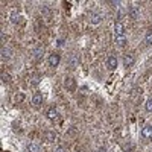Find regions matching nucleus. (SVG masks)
<instances>
[{"instance_id": "nucleus-24", "label": "nucleus", "mask_w": 152, "mask_h": 152, "mask_svg": "<svg viewBox=\"0 0 152 152\" xmlns=\"http://www.w3.org/2000/svg\"><path fill=\"white\" fill-rule=\"evenodd\" d=\"M56 46H58V47H62V46H64V40H62V38H61V40H58Z\"/></svg>"}, {"instance_id": "nucleus-7", "label": "nucleus", "mask_w": 152, "mask_h": 152, "mask_svg": "<svg viewBox=\"0 0 152 152\" xmlns=\"http://www.w3.org/2000/svg\"><path fill=\"white\" fill-rule=\"evenodd\" d=\"M134 62H135V56L132 53H126L125 58H123V66L128 69V67H132L134 66Z\"/></svg>"}, {"instance_id": "nucleus-18", "label": "nucleus", "mask_w": 152, "mask_h": 152, "mask_svg": "<svg viewBox=\"0 0 152 152\" xmlns=\"http://www.w3.org/2000/svg\"><path fill=\"white\" fill-rule=\"evenodd\" d=\"M40 82H41V75H34L31 78V85L32 87H37Z\"/></svg>"}, {"instance_id": "nucleus-11", "label": "nucleus", "mask_w": 152, "mask_h": 152, "mask_svg": "<svg viewBox=\"0 0 152 152\" xmlns=\"http://www.w3.org/2000/svg\"><path fill=\"white\" fill-rule=\"evenodd\" d=\"M102 20H104V15L100 14V12H93V14L90 15V23L91 24H99Z\"/></svg>"}, {"instance_id": "nucleus-2", "label": "nucleus", "mask_w": 152, "mask_h": 152, "mask_svg": "<svg viewBox=\"0 0 152 152\" xmlns=\"http://www.w3.org/2000/svg\"><path fill=\"white\" fill-rule=\"evenodd\" d=\"M67 66H69V69H72V70L76 69V67L79 66V58L76 56L75 53H70L69 58H67Z\"/></svg>"}, {"instance_id": "nucleus-1", "label": "nucleus", "mask_w": 152, "mask_h": 152, "mask_svg": "<svg viewBox=\"0 0 152 152\" xmlns=\"http://www.w3.org/2000/svg\"><path fill=\"white\" fill-rule=\"evenodd\" d=\"M128 15H129L132 20H137L138 17H140V6L129 5V6H128Z\"/></svg>"}, {"instance_id": "nucleus-16", "label": "nucleus", "mask_w": 152, "mask_h": 152, "mask_svg": "<svg viewBox=\"0 0 152 152\" xmlns=\"http://www.w3.org/2000/svg\"><path fill=\"white\" fill-rule=\"evenodd\" d=\"M9 20H11L12 24H18L21 21V15L18 14V12H12V14L9 15Z\"/></svg>"}, {"instance_id": "nucleus-13", "label": "nucleus", "mask_w": 152, "mask_h": 152, "mask_svg": "<svg viewBox=\"0 0 152 152\" xmlns=\"http://www.w3.org/2000/svg\"><path fill=\"white\" fill-rule=\"evenodd\" d=\"M46 116H47L49 120H55V119L58 117V111H56V108H55V107H50V108L46 111Z\"/></svg>"}, {"instance_id": "nucleus-20", "label": "nucleus", "mask_w": 152, "mask_h": 152, "mask_svg": "<svg viewBox=\"0 0 152 152\" xmlns=\"http://www.w3.org/2000/svg\"><path fill=\"white\" fill-rule=\"evenodd\" d=\"M2 82H3V84H9V82H11V76H9L8 73H5V72L2 73Z\"/></svg>"}, {"instance_id": "nucleus-3", "label": "nucleus", "mask_w": 152, "mask_h": 152, "mask_svg": "<svg viewBox=\"0 0 152 152\" xmlns=\"http://www.w3.org/2000/svg\"><path fill=\"white\" fill-rule=\"evenodd\" d=\"M117 64H119V61H117V56L116 55H110L107 58V67L110 70H114V69L117 67Z\"/></svg>"}, {"instance_id": "nucleus-17", "label": "nucleus", "mask_w": 152, "mask_h": 152, "mask_svg": "<svg viewBox=\"0 0 152 152\" xmlns=\"http://www.w3.org/2000/svg\"><path fill=\"white\" fill-rule=\"evenodd\" d=\"M114 41H116V44H117L119 47H123L126 43H128V40H126V37H125V35H119V37H116V38H114Z\"/></svg>"}, {"instance_id": "nucleus-12", "label": "nucleus", "mask_w": 152, "mask_h": 152, "mask_svg": "<svg viewBox=\"0 0 152 152\" xmlns=\"http://www.w3.org/2000/svg\"><path fill=\"white\" fill-rule=\"evenodd\" d=\"M44 138H46L47 143H53V142H56L58 135H56V132H53V131H47V132H44Z\"/></svg>"}, {"instance_id": "nucleus-25", "label": "nucleus", "mask_w": 152, "mask_h": 152, "mask_svg": "<svg viewBox=\"0 0 152 152\" xmlns=\"http://www.w3.org/2000/svg\"><path fill=\"white\" fill-rule=\"evenodd\" d=\"M99 152H107V149H105V148H100V151H99Z\"/></svg>"}, {"instance_id": "nucleus-5", "label": "nucleus", "mask_w": 152, "mask_h": 152, "mask_svg": "<svg viewBox=\"0 0 152 152\" xmlns=\"http://www.w3.org/2000/svg\"><path fill=\"white\" fill-rule=\"evenodd\" d=\"M142 137L146 138V140H152V125H145L142 129Z\"/></svg>"}, {"instance_id": "nucleus-15", "label": "nucleus", "mask_w": 152, "mask_h": 152, "mask_svg": "<svg viewBox=\"0 0 152 152\" xmlns=\"http://www.w3.org/2000/svg\"><path fill=\"white\" fill-rule=\"evenodd\" d=\"M2 61H8V59H11V55H12V52H11V49H8V47H2Z\"/></svg>"}, {"instance_id": "nucleus-22", "label": "nucleus", "mask_w": 152, "mask_h": 152, "mask_svg": "<svg viewBox=\"0 0 152 152\" xmlns=\"http://www.w3.org/2000/svg\"><path fill=\"white\" fill-rule=\"evenodd\" d=\"M24 100V94L23 93H20V94H15V102L18 104V102H23Z\"/></svg>"}, {"instance_id": "nucleus-14", "label": "nucleus", "mask_w": 152, "mask_h": 152, "mask_svg": "<svg viewBox=\"0 0 152 152\" xmlns=\"http://www.w3.org/2000/svg\"><path fill=\"white\" fill-rule=\"evenodd\" d=\"M24 152H41V148L37 143H28L24 148Z\"/></svg>"}, {"instance_id": "nucleus-4", "label": "nucleus", "mask_w": 152, "mask_h": 152, "mask_svg": "<svg viewBox=\"0 0 152 152\" xmlns=\"http://www.w3.org/2000/svg\"><path fill=\"white\" fill-rule=\"evenodd\" d=\"M41 104H43V94L40 91H35L32 96V105L35 108H38V107H41Z\"/></svg>"}, {"instance_id": "nucleus-8", "label": "nucleus", "mask_w": 152, "mask_h": 152, "mask_svg": "<svg viewBox=\"0 0 152 152\" xmlns=\"http://www.w3.org/2000/svg\"><path fill=\"white\" fill-rule=\"evenodd\" d=\"M59 62H61V56L58 53H52L49 56V66L50 67H58Z\"/></svg>"}, {"instance_id": "nucleus-10", "label": "nucleus", "mask_w": 152, "mask_h": 152, "mask_svg": "<svg viewBox=\"0 0 152 152\" xmlns=\"http://www.w3.org/2000/svg\"><path fill=\"white\" fill-rule=\"evenodd\" d=\"M114 34H116V37L125 35V24L122 21H116V23H114Z\"/></svg>"}, {"instance_id": "nucleus-21", "label": "nucleus", "mask_w": 152, "mask_h": 152, "mask_svg": "<svg viewBox=\"0 0 152 152\" xmlns=\"http://www.w3.org/2000/svg\"><path fill=\"white\" fill-rule=\"evenodd\" d=\"M145 108H146V111H148V113H152V97H149V99L146 100Z\"/></svg>"}, {"instance_id": "nucleus-9", "label": "nucleus", "mask_w": 152, "mask_h": 152, "mask_svg": "<svg viewBox=\"0 0 152 152\" xmlns=\"http://www.w3.org/2000/svg\"><path fill=\"white\" fill-rule=\"evenodd\" d=\"M43 55H44V47L43 46H37L34 50H32V56H34V59H41L43 58Z\"/></svg>"}, {"instance_id": "nucleus-23", "label": "nucleus", "mask_w": 152, "mask_h": 152, "mask_svg": "<svg viewBox=\"0 0 152 152\" xmlns=\"http://www.w3.org/2000/svg\"><path fill=\"white\" fill-rule=\"evenodd\" d=\"M53 152H67V149H66V148H62V146H58Z\"/></svg>"}, {"instance_id": "nucleus-19", "label": "nucleus", "mask_w": 152, "mask_h": 152, "mask_svg": "<svg viewBox=\"0 0 152 152\" xmlns=\"http://www.w3.org/2000/svg\"><path fill=\"white\" fill-rule=\"evenodd\" d=\"M145 43L148 46H152V31H148L146 35H145Z\"/></svg>"}, {"instance_id": "nucleus-6", "label": "nucleus", "mask_w": 152, "mask_h": 152, "mask_svg": "<svg viewBox=\"0 0 152 152\" xmlns=\"http://www.w3.org/2000/svg\"><path fill=\"white\" fill-rule=\"evenodd\" d=\"M64 87L67 88L69 91H75L76 90V81L72 78V76H67L66 81H64Z\"/></svg>"}]
</instances>
